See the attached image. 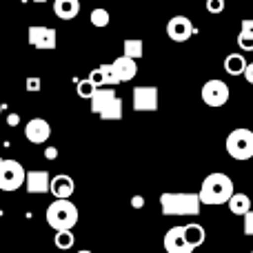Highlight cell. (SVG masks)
Listing matches in <instances>:
<instances>
[{
  "label": "cell",
  "instance_id": "obj_30",
  "mask_svg": "<svg viewBox=\"0 0 253 253\" xmlns=\"http://www.w3.org/2000/svg\"><path fill=\"white\" fill-rule=\"evenodd\" d=\"M44 158H47V160H56V158H58V149L56 147H47V149H44Z\"/></svg>",
  "mask_w": 253,
  "mask_h": 253
},
{
  "label": "cell",
  "instance_id": "obj_19",
  "mask_svg": "<svg viewBox=\"0 0 253 253\" xmlns=\"http://www.w3.org/2000/svg\"><path fill=\"white\" fill-rule=\"evenodd\" d=\"M184 236H187L189 245H191L193 249H198L200 245H205V240H207V231H205V227H202V224H198V222H189V224H184Z\"/></svg>",
  "mask_w": 253,
  "mask_h": 253
},
{
  "label": "cell",
  "instance_id": "obj_14",
  "mask_svg": "<svg viewBox=\"0 0 253 253\" xmlns=\"http://www.w3.org/2000/svg\"><path fill=\"white\" fill-rule=\"evenodd\" d=\"M25 187L29 193H47L51 189V178L47 171L38 169V171H27V180Z\"/></svg>",
  "mask_w": 253,
  "mask_h": 253
},
{
  "label": "cell",
  "instance_id": "obj_31",
  "mask_svg": "<svg viewBox=\"0 0 253 253\" xmlns=\"http://www.w3.org/2000/svg\"><path fill=\"white\" fill-rule=\"evenodd\" d=\"M131 207H133V209H142V207H144V198L142 196H133V198H131Z\"/></svg>",
  "mask_w": 253,
  "mask_h": 253
},
{
  "label": "cell",
  "instance_id": "obj_2",
  "mask_svg": "<svg viewBox=\"0 0 253 253\" xmlns=\"http://www.w3.org/2000/svg\"><path fill=\"white\" fill-rule=\"evenodd\" d=\"M200 196L198 193H162L160 209L165 215H189L196 218L200 213Z\"/></svg>",
  "mask_w": 253,
  "mask_h": 253
},
{
  "label": "cell",
  "instance_id": "obj_8",
  "mask_svg": "<svg viewBox=\"0 0 253 253\" xmlns=\"http://www.w3.org/2000/svg\"><path fill=\"white\" fill-rule=\"evenodd\" d=\"M29 44L36 49H44V51H51L56 49L58 40H56V29L44 25H34L29 27Z\"/></svg>",
  "mask_w": 253,
  "mask_h": 253
},
{
  "label": "cell",
  "instance_id": "obj_6",
  "mask_svg": "<svg viewBox=\"0 0 253 253\" xmlns=\"http://www.w3.org/2000/svg\"><path fill=\"white\" fill-rule=\"evenodd\" d=\"M27 180V171L20 162L2 160L0 165V191H18Z\"/></svg>",
  "mask_w": 253,
  "mask_h": 253
},
{
  "label": "cell",
  "instance_id": "obj_34",
  "mask_svg": "<svg viewBox=\"0 0 253 253\" xmlns=\"http://www.w3.org/2000/svg\"><path fill=\"white\" fill-rule=\"evenodd\" d=\"M34 2H38V4H42V2H47V0H34Z\"/></svg>",
  "mask_w": 253,
  "mask_h": 253
},
{
  "label": "cell",
  "instance_id": "obj_16",
  "mask_svg": "<svg viewBox=\"0 0 253 253\" xmlns=\"http://www.w3.org/2000/svg\"><path fill=\"white\" fill-rule=\"evenodd\" d=\"M53 11L60 20H74L80 11L78 0H53Z\"/></svg>",
  "mask_w": 253,
  "mask_h": 253
},
{
  "label": "cell",
  "instance_id": "obj_15",
  "mask_svg": "<svg viewBox=\"0 0 253 253\" xmlns=\"http://www.w3.org/2000/svg\"><path fill=\"white\" fill-rule=\"evenodd\" d=\"M111 65H114V71H116L120 83H129V80H133L135 74H138V65H135L133 58L120 56V58H116Z\"/></svg>",
  "mask_w": 253,
  "mask_h": 253
},
{
  "label": "cell",
  "instance_id": "obj_35",
  "mask_svg": "<svg viewBox=\"0 0 253 253\" xmlns=\"http://www.w3.org/2000/svg\"><path fill=\"white\" fill-rule=\"evenodd\" d=\"M78 253H93V251H78Z\"/></svg>",
  "mask_w": 253,
  "mask_h": 253
},
{
  "label": "cell",
  "instance_id": "obj_11",
  "mask_svg": "<svg viewBox=\"0 0 253 253\" xmlns=\"http://www.w3.org/2000/svg\"><path fill=\"white\" fill-rule=\"evenodd\" d=\"M133 109L135 111H156L158 109V89L156 87H135L133 89Z\"/></svg>",
  "mask_w": 253,
  "mask_h": 253
},
{
  "label": "cell",
  "instance_id": "obj_22",
  "mask_svg": "<svg viewBox=\"0 0 253 253\" xmlns=\"http://www.w3.org/2000/svg\"><path fill=\"white\" fill-rule=\"evenodd\" d=\"M53 242H56L58 249L67 251V249H71V247H74L76 236L71 231H56V238H53Z\"/></svg>",
  "mask_w": 253,
  "mask_h": 253
},
{
  "label": "cell",
  "instance_id": "obj_18",
  "mask_svg": "<svg viewBox=\"0 0 253 253\" xmlns=\"http://www.w3.org/2000/svg\"><path fill=\"white\" fill-rule=\"evenodd\" d=\"M247 65H249V62L245 60L242 53H229V56L224 58V71H227L229 76H245Z\"/></svg>",
  "mask_w": 253,
  "mask_h": 253
},
{
  "label": "cell",
  "instance_id": "obj_17",
  "mask_svg": "<svg viewBox=\"0 0 253 253\" xmlns=\"http://www.w3.org/2000/svg\"><path fill=\"white\" fill-rule=\"evenodd\" d=\"M227 205H229V211H231L233 215H242V218H245V215L251 211L253 200L247 196V193H233L231 200H229Z\"/></svg>",
  "mask_w": 253,
  "mask_h": 253
},
{
  "label": "cell",
  "instance_id": "obj_4",
  "mask_svg": "<svg viewBox=\"0 0 253 253\" xmlns=\"http://www.w3.org/2000/svg\"><path fill=\"white\" fill-rule=\"evenodd\" d=\"M91 111L100 116L102 120H120L123 118V100L116 96L111 87H102L93 93Z\"/></svg>",
  "mask_w": 253,
  "mask_h": 253
},
{
  "label": "cell",
  "instance_id": "obj_37",
  "mask_svg": "<svg viewBox=\"0 0 253 253\" xmlns=\"http://www.w3.org/2000/svg\"><path fill=\"white\" fill-rule=\"evenodd\" d=\"M0 165H2V158H0Z\"/></svg>",
  "mask_w": 253,
  "mask_h": 253
},
{
  "label": "cell",
  "instance_id": "obj_38",
  "mask_svg": "<svg viewBox=\"0 0 253 253\" xmlns=\"http://www.w3.org/2000/svg\"><path fill=\"white\" fill-rule=\"evenodd\" d=\"M0 83H2V76H0Z\"/></svg>",
  "mask_w": 253,
  "mask_h": 253
},
{
  "label": "cell",
  "instance_id": "obj_24",
  "mask_svg": "<svg viewBox=\"0 0 253 253\" xmlns=\"http://www.w3.org/2000/svg\"><path fill=\"white\" fill-rule=\"evenodd\" d=\"M100 71H102V76H105V87L114 89L116 84L120 83L118 76H116V71H114V65H100Z\"/></svg>",
  "mask_w": 253,
  "mask_h": 253
},
{
  "label": "cell",
  "instance_id": "obj_9",
  "mask_svg": "<svg viewBox=\"0 0 253 253\" xmlns=\"http://www.w3.org/2000/svg\"><path fill=\"white\" fill-rule=\"evenodd\" d=\"M196 34V27L189 20L187 16H173L169 22H167V36H169L173 42H184L191 36Z\"/></svg>",
  "mask_w": 253,
  "mask_h": 253
},
{
  "label": "cell",
  "instance_id": "obj_26",
  "mask_svg": "<svg viewBox=\"0 0 253 253\" xmlns=\"http://www.w3.org/2000/svg\"><path fill=\"white\" fill-rule=\"evenodd\" d=\"M87 80H89V83H91L96 89H102V87H105V76H102L100 67H98V69H93L91 74H89V78H87Z\"/></svg>",
  "mask_w": 253,
  "mask_h": 253
},
{
  "label": "cell",
  "instance_id": "obj_1",
  "mask_svg": "<svg viewBox=\"0 0 253 253\" xmlns=\"http://www.w3.org/2000/svg\"><path fill=\"white\" fill-rule=\"evenodd\" d=\"M236 193L233 189V180L227 173H209L202 180V187L198 191L202 205H227L231 200V196Z\"/></svg>",
  "mask_w": 253,
  "mask_h": 253
},
{
  "label": "cell",
  "instance_id": "obj_28",
  "mask_svg": "<svg viewBox=\"0 0 253 253\" xmlns=\"http://www.w3.org/2000/svg\"><path fill=\"white\" fill-rule=\"evenodd\" d=\"M245 236H253V209L245 215Z\"/></svg>",
  "mask_w": 253,
  "mask_h": 253
},
{
  "label": "cell",
  "instance_id": "obj_12",
  "mask_svg": "<svg viewBox=\"0 0 253 253\" xmlns=\"http://www.w3.org/2000/svg\"><path fill=\"white\" fill-rule=\"evenodd\" d=\"M51 135V126L44 118H31L25 126V138L29 140L31 144H42L49 140Z\"/></svg>",
  "mask_w": 253,
  "mask_h": 253
},
{
  "label": "cell",
  "instance_id": "obj_25",
  "mask_svg": "<svg viewBox=\"0 0 253 253\" xmlns=\"http://www.w3.org/2000/svg\"><path fill=\"white\" fill-rule=\"evenodd\" d=\"M96 91H98V89L93 87L89 80H80V83H78V96H80V98H89V100H91Z\"/></svg>",
  "mask_w": 253,
  "mask_h": 253
},
{
  "label": "cell",
  "instance_id": "obj_27",
  "mask_svg": "<svg viewBox=\"0 0 253 253\" xmlns=\"http://www.w3.org/2000/svg\"><path fill=\"white\" fill-rule=\"evenodd\" d=\"M224 7H227V2L224 0H207V11L209 13H222L224 11Z\"/></svg>",
  "mask_w": 253,
  "mask_h": 253
},
{
  "label": "cell",
  "instance_id": "obj_29",
  "mask_svg": "<svg viewBox=\"0 0 253 253\" xmlns=\"http://www.w3.org/2000/svg\"><path fill=\"white\" fill-rule=\"evenodd\" d=\"M27 91H40V78H27Z\"/></svg>",
  "mask_w": 253,
  "mask_h": 253
},
{
  "label": "cell",
  "instance_id": "obj_23",
  "mask_svg": "<svg viewBox=\"0 0 253 253\" xmlns=\"http://www.w3.org/2000/svg\"><path fill=\"white\" fill-rule=\"evenodd\" d=\"M91 25L102 29V27L109 25V11L107 9H93L91 11Z\"/></svg>",
  "mask_w": 253,
  "mask_h": 253
},
{
  "label": "cell",
  "instance_id": "obj_20",
  "mask_svg": "<svg viewBox=\"0 0 253 253\" xmlns=\"http://www.w3.org/2000/svg\"><path fill=\"white\" fill-rule=\"evenodd\" d=\"M238 47L242 51H253V18H245L238 34Z\"/></svg>",
  "mask_w": 253,
  "mask_h": 253
},
{
  "label": "cell",
  "instance_id": "obj_7",
  "mask_svg": "<svg viewBox=\"0 0 253 253\" xmlns=\"http://www.w3.org/2000/svg\"><path fill=\"white\" fill-rule=\"evenodd\" d=\"M229 96H231L229 84L222 83V80H207L205 87H202V100H205V105L215 107V109L227 105Z\"/></svg>",
  "mask_w": 253,
  "mask_h": 253
},
{
  "label": "cell",
  "instance_id": "obj_36",
  "mask_svg": "<svg viewBox=\"0 0 253 253\" xmlns=\"http://www.w3.org/2000/svg\"><path fill=\"white\" fill-rule=\"evenodd\" d=\"M0 114H2V102H0Z\"/></svg>",
  "mask_w": 253,
  "mask_h": 253
},
{
  "label": "cell",
  "instance_id": "obj_21",
  "mask_svg": "<svg viewBox=\"0 0 253 253\" xmlns=\"http://www.w3.org/2000/svg\"><path fill=\"white\" fill-rule=\"evenodd\" d=\"M142 49H144L142 40H138V38H126L125 42H123V56L138 60V58H142V53H144Z\"/></svg>",
  "mask_w": 253,
  "mask_h": 253
},
{
  "label": "cell",
  "instance_id": "obj_33",
  "mask_svg": "<svg viewBox=\"0 0 253 253\" xmlns=\"http://www.w3.org/2000/svg\"><path fill=\"white\" fill-rule=\"evenodd\" d=\"M18 123H20V118H18V114H9V118H7V125H9V126H16Z\"/></svg>",
  "mask_w": 253,
  "mask_h": 253
},
{
  "label": "cell",
  "instance_id": "obj_3",
  "mask_svg": "<svg viewBox=\"0 0 253 253\" xmlns=\"http://www.w3.org/2000/svg\"><path fill=\"white\" fill-rule=\"evenodd\" d=\"M44 218L53 231H71L78 224V207L69 200H56L47 207Z\"/></svg>",
  "mask_w": 253,
  "mask_h": 253
},
{
  "label": "cell",
  "instance_id": "obj_39",
  "mask_svg": "<svg viewBox=\"0 0 253 253\" xmlns=\"http://www.w3.org/2000/svg\"><path fill=\"white\" fill-rule=\"evenodd\" d=\"M251 253H253V251H251Z\"/></svg>",
  "mask_w": 253,
  "mask_h": 253
},
{
  "label": "cell",
  "instance_id": "obj_10",
  "mask_svg": "<svg viewBox=\"0 0 253 253\" xmlns=\"http://www.w3.org/2000/svg\"><path fill=\"white\" fill-rule=\"evenodd\" d=\"M165 251L167 253H193V247L189 245L187 236H184V227H171L169 231L165 233Z\"/></svg>",
  "mask_w": 253,
  "mask_h": 253
},
{
  "label": "cell",
  "instance_id": "obj_13",
  "mask_svg": "<svg viewBox=\"0 0 253 253\" xmlns=\"http://www.w3.org/2000/svg\"><path fill=\"white\" fill-rule=\"evenodd\" d=\"M51 196L56 200H69L76 191V184H74V178L67 173H60V175H53L51 178Z\"/></svg>",
  "mask_w": 253,
  "mask_h": 253
},
{
  "label": "cell",
  "instance_id": "obj_5",
  "mask_svg": "<svg viewBox=\"0 0 253 253\" xmlns=\"http://www.w3.org/2000/svg\"><path fill=\"white\" fill-rule=\"evenodd\" d=\"M227 153L233 158V160H251L253 158V131L251 129H233L231 133L227 135Z\"/></svg>",
  "mask_w": 253,
  "mask_h": 253
},
{
  "label": "cell",
  "instance_id": "obj_32",
  "mask_svg": "<svg viewBox=\"0 0 253 253\" xmlns=\"http://www.w3.org/2000/svg\"><path fill=\"white\" fill-rule=\"evenodd\" d=\"M245 78H247V83L253 84V62L251 65H247V69H245Z\"/></svg>",
  "mask_w": 253,
  "mask_h": 253
}]
</instances>
